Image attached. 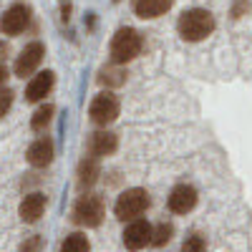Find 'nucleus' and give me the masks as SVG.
<instances>
[{"label":"nucleus","mask_w":252,"mask_h":252,"mask_svg":"<svg viewBox=\"0 0 252 252\" xmlns=\"http://www.w3.org/2000/svg\"><path fill=\"white\" fill-rule=\"evenodd\" d=\"M177 28H179V35L184 40H204L215 31V18L204 8H192V10L182 13Z\"/></svg>","instance_id":"nucleus-1"},{"label":"nucleus","mask_w":252,"mask_h":252,"mask_svg":"<svg viewBox=\"0 0 252 252\" xmlns=\"http://www.w3.org/2000/svg\"><path fill=\"white\" fill-rule=\"evenodd\" d=\"M149 204H152V199H149V192L146 189H141V187H134V189H126V192L116 199V204H114V215H116V220H139L146 209H149Z\"/></svg>","instance_id":"nucleus-2"},{"label":"nucleus","mask_w":252,"mask_h":252,"mask_svg":"<svg viewBox=\"0 0 252 252\" xmlns=\"http://www.w3.org/2000/svg\"><path fill=\"white\" fill-rule=\"evenodd\" d=\"M139 51H141V35L134 28H119L111 40V61L126 63V61L136 58Z\"/></svg>","instance_id":"nucleus-3"},{"label":"nucleus","mask_w":252,"mask_h":252,"mask_svg":"<svg viewBox=\"0 0 252 252\" xmlns=\"http://www.w3.org/2000/svg\"><path fill=\"white\" fill-rule=\"evenodd\" d=\"M101 217H103V202L96 194L81 197L73 207V222H78V224L96 227V224H101Z\"/></svg>","instance_id":"nucleus-4"},{"label":"nucleus","mask_w":252,"mask_h":252,"mask_svg":"<svg viewBox=\"0 0 252 252\" xmlns=\"http://www.w3.org/2000/svg\"><path fill=\"white\" fill-rule=\"evenodd\" d=\"M89 116L94 124L98 126H106L111 124L116 116H119V101L114 94H98L94 101H91V106H89Z\"/></svg>","instance_id":"nucleus-5"},{"label":"nucleus","mask_w":252,"mask_h":252,"mask_svg":"<svg viewBox=\"0 0 252 252\" xmlns=\"http://www.w3.org/2000/svg\"><path fill=\"white\" fill-rule=\"evenodd\" d=\"M152 237H154V229H152V224L146 220H134V222L126 224V229H124V245L129 250L146 247L152 242Z\"/></svg>","instance_id":"nucleus-6"},{"label":"nucleus","mask_w":252,"mask_h":252,"mask_svg":"<svg viewBox=\"0 0 252 252\" xmlns=\"http://www.w3.org/2000/svg\"><path fill=\"white\" fill-rule=\"evenodd\" d=\"M43 56H46V46L43 43H28L26 48H23V53L18 56V61H15V76H31L35 68H38V63L43 61Z\"/></svg>","instance_id":"nucleus-7"},{"label":"nucleus","mask_w":252,"mask_h":252,"mask_svg":"<svg viewBox=\"0 0 252 252\" xmlns=\"http://www.w3.org/2000/svg\"><path fill=\"white\" fill-rule=\"evenodd\" d=\"M31 23V10L28 5H10L5 13H3V33L5 35H18L23 33Z\"/></svg>","instance_id":"nucleus-8"},{"label":"nucleus","mask_w":252,"mask_h":252,"mask_svg":"<svg viewBox=\"0 0 252 252\" xmlns=\"http://www.w3.org/2000/svg\"><path fill=\"white\" fill-rule=\"evenodd\" d=\"M197 204V189L189 184H177L169 194V209L174 215H187L192 212Z\"/></svg>","instance_id":"nucleus-9"},{"label":"nucleus","mask_w":252,"mask_h":252,"mask_svg":"<svg viewBox=\"0 0 252 252\" xmlns=\"http://www.w3.org/2000/svg\"><path fill=\"white\" fill-rule=\"evenodd\" d=\"M51 89H53V71H40L26 86V98L28 101H40V98H46L51 94Z\"/></svg>","instance_id":"nucleus-10"},{"label":"nucleus","mask_w":252,"mask_h":252,"mask_svg":"<svg viewBox=\"0 0 252 252\" xmlns=\"http://www.w3.org/2000/svg\"><path fill=\"white\" fill-rule=\"evenodd\" d=\"M172 3H174V0H136L134 10L144 20L146 18H159V15H164L166 10L172 8Z\"/></svg>","instance_id":"nucleus-11"},{"label":"nucleus","mask_w":252,"mask_h":252,"mask_svg":"<svg viewBox=\"0 0 252 252\" xmlns=\"http://www.w3.org/2000/svg\"><path fill=\"white\" fill-rule=\"evenodd\" d=\"M51 159H53V144H51V139H38V141L31 144L28 161L33 166H46V164H51Z\"/></svg>","instance_id":"nucleus-12"},{"label":"nucleus","mask_w":252,"mask_h":252,"mask_svg":"<svg viewBox=\"0 0 252 252\" xmlns=\"http://www.w3.org/2000/svg\"><path fill=\"white\" fill-rule=\"evenodd\" d=\"M46 209V197L43 194H28L23 202H20V217H23L26 222H35L40 220V215H43Z\"/></svg>","instance_id":"nucleus-13"},{"label":"nucleus","mask_w":252,"mask_h":252,"mask_svg":"<svg viewBox=\"0 0 252 252\" xmlns=\"http://www.w3.org/2000/svg\"><path fill=\"white\" fill-rule=\"evenodd\" d=\"M116 149V136L111 131H98L91 136V154L94 157H106Z\"/></svg>","instance_id":"nucleus-14"},{"label":"nucleus","mask_w":252,"mask_h":252,"mask_svg":"<svg viewBox=\"0 0 252 252\" xmlns=\"http://www.w3.org/2000/svg\"><path fill=\"white\" fill-rule=\"evenodd\" d=\"M78 177H81V179H78L81 187H91V184L96 182V177H98V161H96V157H89V159L81 161Z\"/></svg>","instance_id":"nucleus-15"},{"label":"nucleus","mask_w":252,"mask_h":252,"mask_svg":"<svg viewBox=\"0 0 252 252\" xmlns=\"http://www.w3.org/2000/svg\"><path fill=\"white\" fill-rule=\"evenodd\" d=\"M89 237L86 235H81V232H73L68 235L66 240H63L61 245V252H89Z\"/></svg>","instance_id":"nucleus-16"},{"label":"nucleus","mask_w":252,"mask_h":252,"mask_svg":"<svg viewBox=\"0 0 252 252\" xmlns=\"http://www.w3.org/2000/svg\"><path fill=\"white\" fill-rule=\"evenodd\" d=\"M51 116H53V106H40V109L33 114V119H31V126H33L35 131L46 129V126H48V121H51Z\"/></svg>","instance_id":"nucleus-17"},{"label":"nucleus","mask_w":252,"mask_h":252,"mask_svg":"<svg viewBox=\"0 0 252 252\" xmlns=\"http://www.w3.org/2000/svg\"><path fill=\"white\" fill-rule=\"evenodd\" d=\"M172 235H174V227L172 224H159L157 229H154V237H152V245H164V242H169L172 240Z\"/></svg>","instance_id":"nucleus-18"},{"label":"nucleus","mask_w":252,"mask_h":252,"mask_svg":"<svg viewBox=\"0 0 252 252\" xmlns=\"http://www.w3.org/2000/svg\"><path fill=\"white\" fill-rule=\"evenodd\" d=\"M179 252H207V245H204V240L199 235H192V237L184 240V245H182Z\"/></svg>","instance_id":"nucleus-19"},{"label":"nucleus","mask_w":252,"mask_h":252,"mask_svg":"<svg viewBox=\"0 0 252 252\" xmlns=\"http://www.w3.org/2000/svg\"><path fill=\"white\" fill-rule=\"evenodd\" d=\"M38 250H40V237H31L20 247V252H38Z\"/></svg>","instance_id":"nucleus-20"},{"label":"nucleus","mask_w":252,"mask_h":252,"mask_svg":"<svg viewBox=\"0 0 252 252\" xmlns=\"http://www.w3.org/2000/svg\"><path fill=\"white\" fill-rule=\"evenodd\" d=\"M101 81H109V83H121V81H124V73H121V71H106Z\"/></svg>","instance_id":"nucleus-21"},{"label":"nucleus","mask_w":252,"mask_h":252,"mask_svg":"<svg viewBox=\"0 0 252 252\" xmlns=\"http://www.w3.org/2000/svg\"><path fill=\"white\" fill-rule=\"evenodd\" d=\"M10 96H13V94H10L8 89H3V101H0V114H3V116H5V111L10 109Z\"/></svg>","instance_id":"nucleus-22"}]
</instances>
